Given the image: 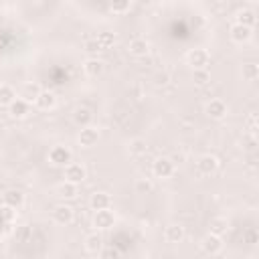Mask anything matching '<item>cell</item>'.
Here are the masks:
<instances>
[{"mask_svg": "<svg viewBox=\"0 0 259 259\" xmlns=\"http://www.w3.org/2000/svg\"><path fill=\"white\" fill-rule=\"evenodd\" d=\"M49 162H51L53 166H57V168H65L67 164L73 162V154H71V150H69L67 146L57 144V146H53V148L49 150Z\"/></svg>", "mask_w": 259, "mask_h": 259, "instance_id": "6da1fadb", "label": "cell"}, {"mask_svg": "<svg viewBox=\"0 0 259 259\" xmlns=\"http://www.w3.org/2000/svg\"><path fill=\"white\" fill-rule=\"evenodd\" d=\"M208 61H210V55H208L206 49H200V47H198V49H190V51L186 53V63L192 67V71L206 69Z\"/></svg>", "mask_w": 259, "mask_h": 259, "instance_id": "7a4b0ae2", "label": "cell"}, {"mask_svg": "<svg viewBox=\"0 0 259 259\" xmlns=\"http://www.w3.org/2000/svg\"><path fill=\"white\" fill-rule=\"evenodd\" d=\"M63 176H65V182H71V184H81L85 178H87V170L83 164L79 162H71L63 168Z\"/></svg>", "mask_w": 259, "mask_h": 259, "instance_id": "3957f363", "label": "cell"}, {"mask_svg": "<svg viewBox=\"0 0 259 259\" xmlns=\"http://www.w3.org/2000/svg\"><path fill=\"white\" fill-rule=\"evenodd\" d=\"M219 166H221V162L214 154H204L196 160V172L200 176H212L219 170Z\"/></svg>", "mask_w": 259, "mask_h": 259, "instance_id": "277c9868", "label": "cell"}, {"mask_svg": "<svg viewBox=\"0 0 259 259\" xmlns=\"http://www.w3.org/2000/svg\"><path fill=\"white\" fill-rule=\"evenodd\" d=\"M53 221L61 227H67L75 221V210L69 206V204H57L53 208Z\"/></svg>", "mask_w": 259, "mask_h": 259, "instance_id": "5b68a950", "label": "cell"}, {"mask_svg": "<svg viewBox=\"0 0 259 259\" xmlns=\"http://www.w3.org/2000/svg\"><path fill=\"white\" fill-rule=\"evenodd\" d=\"M200 249H202L206 255H219V253L223 251V239H221L219 235L208 233V235H204V237L200 239Z\"/></svg>", "mask_w": 259, "mask_h": 259, "instance_id": "8992f818", "label": "cell"}, {"mask_svg": "<svg viewBox=\"0 0 259 259\" xmlns=\"http://www.w3.org/2000/svg\"><path fill=\"white\" fill-rule=\"evenodd\" d=\"M77 142L81 148H93L97 142H99V130L93 127V125H87V127H81L79 136H77Z\"/></svg>", "mask_w": 259, "mask_h": 259, "instance_id": "52a82bcc", "label": "cell"}, {"mask_svg": "<svg viewBox=\"0 0 259 259\" xmlns=\"http://www.w3.org/2000/svg\"><path fill=\"white\" fill-rule=\"evenodd\" d=\"M113 223H115V214H113L109 208H105V210H95V214H93V227H95V231L111 229Z\"/></svg>", "mask_w": 259, "mask_h": 259, "instance_id": "ba28073f", "label": "cell"}, {"mask_svg": "<svg viewBox=\"0 0 259 259\" xmlns=\"http://www.w3.org/2000/svg\"><path fill=\"white\" fill-rule=\"evenodd\" d=\"M152 172H154L156 178H162V180L170 178L174 174V162L170 158H158L154 162V166H152Z\"/></svg>", "mask_w": 259, "mask_h": 259, "instance_id": "9c48e42d", "label": "cell"}, {"mask_svg": "<svg viewBox=\"0 0 259 259\" xmlns=\"http://www.w3.org/2000/svg\"><path fill=\"white\" fill-rule=\"evenodd\" d=\"M227 111H229V107H227V103L223 99H210L206 103V107H204V113L210 119H223L227 115Z\"/></svg>", "mask_w": 259, "mask_h": 259, "instance_id": "30bf717a", "label": "cell"}, {"mask_svg": "<svg viewBox=\"0 0 259 259\" xmlns=\"http://www.w3.org/2000/svg\"><path fill=\"white\" fill-rule=\"evenodd\" d=\"M2 202H4V206L16 210V208H20L24 204V192L18 190V188H10V190H6L2 194Z\"/></svg>", "mask_w": 259, "mask_h": 259, "instance_id": "8fae6325", "label": "cell"}, {"mask_svg": "<svg viewBox=\"0 0 259 259\" xmlns=\"http://www.w3.org/2000/svg\"><path fill=\"white\" fill-rule=\"evenodd\" d=\"M251 34H253V28H247V26H243V24H233L231 26V30H229V36H231V40L233 42H237V45H243V42H247L249 38H251Z\"/></svg>", "mask_w": 259, "mask_h": 259, "instance_id": "7c38bea8", "label": "cell"}, {"mask_svg": "<svg viewBox=\"0 0 259 259\" xmlns=\"http://www.w3.org/2000/svg\"><path fill=\"white\" fill-rule=\"evenodd\" d=\"M127 51H130L132 57H146V55L150 53V42H148L144 36H136V38L130 40Z\"/></svg>", "mask_w": 259, "mask_h": 259, "instance_id": "4fadbf2b", "label": "cell"}, {"mask_svg": "<svg viewBox=\"0 0 259 259\" xmlns=\"http://www.w3.org/2000/svg\"><path fill=\"white\" fill-rule=\"evenodd\" d=\"M8 113L12 119H24L28 113H30V105L26 101H22L20 97H16L10 105H8Z\"/></svg>", "mask_w": 259, "mask_h": 259, "instance_id": "5bb4252c", "label": "cell"}, {"mask_svg": "<svg viewBox=\"0 0 259 259\" xmlns=\"http://www.w3.org/2000/svg\"><path fill=\"white\" fill-rule=\"evenodd\" d=\"M182 239H184V227H182V225L170 223V225L164 229V241H166V243L176 245V243H180Z\"/></svg>", "mask_w": 259, "mask_h": 259, "instance_id": "9a60e30c", "label": "cell"}, {"mask_svg": "<svg viewBox=\"0 0 259 259\" xmlns=\"http://www.w3.org/2000/svg\"><path fill=\"white\" fill-rule=\"evenodd\" d=\"M103 69H105V63H103L101 59H97V57H89V59L83 63V73H85L87 77H99V75L103 73Z\"/></svg>", "mask_w": 259, "mask_h": 259, "instance_id": "2e32d148", "label": "cell"}, {"mask_svg": "<svg viewBox=\"0 0 259 259\" xmlns=\"http://www.w3.org/2000/svg\"><path fill=\"white\" fill-rule=\"evenodd\" d=\"M40 91H42V89H40V85H38V83H24V85H22V89H20V95H18V97L30 105V103H34V101L38 99Z\"/></svg>", "mask_w": 259, "mask_h": 259, "instance_id": "e0dca14e", "label": "cell"}, {"mask_svg": "<svg viewBox=\"0 0 259 259\" xmlns=\"http://www.w3.org/2000/svg\"><path fill=\"white\" fill-rule=\"evenodd\" d=\"M89 206L93 210H105L111 206V196L107 192H93L89 198Z\"/></svg>", "mask_w": 259, "mask_h": 259, "instance_id": "ac0fdd59", "label": "cell"}, {"mask_svg": "<svg viewBox=\"0 0 259 259\" xmlns=\"http://www.w3.org/2000/svg\"><path fill=\"white\" fill-rule=\"evenodd\" d=\"M83 247H85L87 253H99V251L103 249V237H101L97 231H95V233H89V235L85 237Z\"/></svg>", "mask_w": 259, "mask_h": 259, "instance_id": "d6986e66", "label": "cell"}, {"mask_svg": "<svg viewBox=\"0 0 259 259\" xmlns=\"http://www.w3.org/2000/svg\"><path fill=\"white\" fill-rule=\"evenodd\" d=\"M34 105H36L38 109H42V111H49V109H53V107L57 105V95H55L53 91H40V95H38V99L34 101Z\"/></svg>", "mask_w": 259, "mask_h": 259, "instance_id": "ffe728a7", "label": "cell"}, {"mask_svg": "<svg viewBox=\"0 0 259 259\" xmlns=\"http://www.w3.org/2000/svg\"><path fill=\"white\" fill-rule=\"evenodd\" d=\"M91 119H93V113H91V109L89 107H77L75 111H73V121L79 125V127H87V125H91Z\"/></svg>", "mask_w": 259, "mask_h": 259, "instance_id": "44dd1931", "label": "cell"}, {"mask_svg": "<svg viewBox=\"0 0 259 259\" xmlns=\"http://www.w3.org/2000/svg\"><path fill=\"white\" fill-rule=\"evenodd\" d=\"M57 194H59L63 200H73V198H77V194H79V186L63 180V182L57 186Z\"/></svg>", "mask_w": 259, "mask_h": 259, "instance_id": "7402d4cb", "label": "cell"}, {"mask_svg": "<svg viewBox=\"0 0 259 259\" xmlns=\"http://www.w3.org/2000/svg\"><path fill=\"white\" fill-rule=\"evenodd\" d=\"M235 22H237V24H243V26H247V28H253L255 22H257V16H255V12H253L251 8H243V10L237 12Z\"/></svg>", "mask_w": 259, "mask_h": 259, "instance_id": "603a6c76", "label": "cell"}, {"mask_svg": "<svg viewBox=\"0 0 259 259\" xmlns=\"http://www.w3.org/2000/svg\"><path fill=\"white\" fill-rule=\"evenodd\" d=\"M227 229H229V221L225 217H212L210 223H208V233H212V235H219L221 237Z\"/></svg>", "mask_w": 259, "mask_h": 259, "instance_id": "cb8c5ba5", "label": "cell"}, {"mask_svg": "<svg viewBox=\"0 0 259 259\" xmlns=\"http://www.w3.org/2000/svg\"><path fill=\"white\" fill-rule=\"evenodd\" d=\"M127 152H130V156H144V154L148 152V144H146V140H142V138H134V140L127 144Z\"/></svg>", "mask_w": 259, "mask_h": 259, "instance_id": "d4e9b609", "label": "cell"}, {"mask_svg": "<svg viewBox=\"0 0 259 259\" xmlns=\"http://www.w3.org/2000/svg\"><path fill=\"white\" fill-rule=\"evenodd\" d=\"M14 99H16V91H14V87L2 83V85H0V105H6V107H8Z\"/></svg>", "mask_w": 259, "mask_h": 259, "instance_id": "484cf974", "label": "cell"}, {"mask_svg": "<svg viewBox=\"0 0 259 259\" xmlns=\"http://www.w3.org/2000/svg\"><path fill=\"white\" fill-rule=\"evenodd\" d=\"M241 73H243V79L245 81H255L259 77V65L257 63H245Z\"/></svg>", "mask_w": 259, "mask_h": 259, "instance_id": "4316f807", "label": "cell"}, {"mask_svg": "<svg viewBox=\"0 0 259 259\" xmlns=\"http://www.w3.org/2000/svg\"><path fill=\"white\" fill-rule=\"evenodd\" d=\"M134 186H136V192H138V194H150V192L154 190V184H152V180H148V178H138Z\"/></svg>", "mask_w": 259, "mask_h": 259, "instance_id": "83f0119b", "label": "cell"}, {"mask_svg": "<svg viewBox=\"0 0 259 259\" xmlns=\"http://www.w3.org/2000/svg\"><path fill=\"white\" fill-rule=\"evenodd\" d=\"M130 8H132L130 0H119V2L109 4V12H113V14H125V12H130Z\"/></svg>", "mask_w": 259, "mask_h": 259, "instance_id": "f1b7e54d", "label": "cell"}, {"mask_svg": "<svg viewBox=\"0 0 259 259\" xmlns=\"http://www.w3.org/2000/svg\"><path fill=\"white\" fill-rule=\"evenodd\" d=\"M192 81L196 85H206L210 81V73L206 69H198V71H192Z\"/></svg>", "mask_w": 259, "mask_h": 259, "instance_id": "f546056e", "label": "cell"}, {"mask_svg": "<svg viewBox=\"0 0 259 259\" xmlns=\"http://www.w3.org/2000/svg\"><path fill=\"white\" fill-rule=\"evenodd\" d=\"M97 42H99L103 49H107V47H111V45L115 42V34H113V32H99V34H97Z\"/></svg>", "mask_w": 259, "mask_h": 259, "instance_id": "4dcf8cb0", "label": "cell"}, {"mask_svg": "<svg viewBox=\"0 0 259 259\" xmlns=\"http://www.w3.org/2000/svg\"><path fill=\"white\" fill-rule=\"evenodd\" d=\"M0 217L4 223H12L14 217H16V210L14 208H8V206H0Z\"/></svg>", "mask_w": 259, "mask_h": 259, "instance_id": "1f68e13d", "label": "cell"}, {"mask_svg": "<svg viewBox=\"0 0 259 259\" xmlns=\"http://www.w3.org/2000/svg\"><path fill=\"white\" fill-rule=\"evenodd\" d=\"M85 51H87L89 55H95V53L103 51V47L97 42V38H91V40H87V42H85Z\"/></svg>", "mask_w": 259, "mask_h": 259, "instance_id": "d6a6232c", "label": "cell"}, {"mask_svg": "<svg viewBox=\"0 0 259 259\" xmlns=\"http://www.w3.org/2000/svg\"><path fill=\"white\" fill-rule=\"evenodd\" d=\"M99 259H119V251L117 249H111V247L101 249L99 251Z\"/></svg>", "mask_w": 259, "mask_h": 259, "instance_id": "836d02e7", "label": "cell"}, {"mask_svg": "<svg viewBox=\"0 0 259 259\" xmlns=\"http://www.w3.org/2000/svg\"><path fill=\"white\" fill-rule=\"evenodd\" d=\"M247 123H249L251 130H257V119H255V115H251V117L247 119Z\"/></svg>", "mask_w": 259, "mask_h": 259, "instance_id": "e575fe53", "label": "cell"}, {"mask_svg": "<svg viewBox=\"0 0 259 259\" xmlns=\"http://www.w3.org/2000/svg\"><path fill=\"white\" fill-rule=\"evenodd\" d=\"M0 57H2V45H0Z\"/></svg>", "mask_w": 259, "mask_h": 259, "instance_id": "d590c367", "label": "cell"}, {"mask_svg": "<svg viewBox=\"0 0 259 259\" xmlns=\"http://www.w3.org/2000/svg\"><path fill=\"white\" fill-rule=\"evenodd\" d=\"M0 198H2V196H0Z\"/></svg>", "mask_w": 259, "mask_h": 259, "instance_id": "8d00e7d4", "label": "cell"}]
</instances>
